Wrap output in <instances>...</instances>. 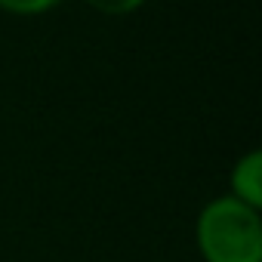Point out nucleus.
Masks as SVG:
<instances>
[{
  "label": "nucleus",
  "mask_w": 262,
  "mask_h": 262,
  "mask_svg": "<svg viewBox=\"0 0 262 262\" xmlns=\"http://www.w3.org/2000/svg\"><path fill=\"white\" fill-rule=\"evenodd\" d=\"M194 234L204 262H262V216L231 194L201 210Z\"/></svg>",
  "instance_id": "1"
},
{
  "label": "nucleus",
  "mask_w": 262,
  "mask_h": 262,
  "mask_svg": "<svg viewBox=\"0 0 262 262\" xmlns=\"http://www.w3.org/2000/svg\"><path fill=\"white\" fill-rule=\"evenodd\" d=\"M231 185V198H237L247 207H262V151H247L237 158V164L231 167L228 176Z\"/></svg>",
  "instance_id": "2"
},
{
  "label": "nucleus",
  "mask_w": 262,
  "mask_h": 262,
  "mask_svg": "<svg viewBox=\"0 0 262 262\" xmlns=\"http://www.w3.org/2000/svg\"><path fill=\"white\" fill-rule=\"evenodd\" d=\"M59 4L62 0H0V10L13 16H43Z\"/></svg>",
  "instance_id": "3"
},
{
  "label": "nucleus",
  "mask_w": 262,
  "mask_h": 262,
  "mask_svg": "<svg viewBox=\"0 0 262 262\" xmlns=\"http://www.w3.org/2000/svg\"><path fill=\"white\" fill-rule=\"evenodd\" d=\"M83 4L93 7L102 16H129V13H136L145 0H83Z\"/></svg>",
  "instance_id": "4"
}]
</instances>
